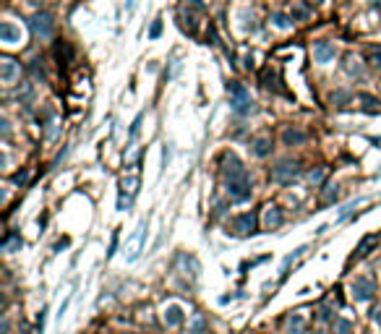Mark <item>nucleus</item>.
<instances>
[{
  "mask_svg": "<svg viewBox=\"0 0 381 334\" xmlns=\"http://www.w3.org/2000/svg\"><path fill=\"white\" fill-rule=\"evenodd\" d=\"M16 76H19V65L13 63V60L5 58L3 63H0V81H3V84H13V81H16Z\"/></svg>",
  "mask_w": 381,
  "mask_h": 334,
  "instance_id": "obj_11",
  "label": "nucleus"
},
{
  "mask_svg": "<svg viewBox=\"0 0 381 334\" xmlns=\"http://www.w3.org/2000/svg\"><path fill=\"white\" fill-rule=\"evenodd\" d=\"M272 151V139H266V136H261V139L254 141V154L256 157H266Z\"/></svg>",
  "mask_w": 381,
  "mask_h": 334,
  "instance_id": "obj_16",
  "label": "nucleus"
},
{
  "mask_svg": "<svg viewBox=\"0 0 381 334\" xmlns=\"http://www.w3.org/2000/svg\"><path fill=\"white\" fill-rule=\"evenodd\" d=\"M368 60H371V65L381 68V47H368Z\"/></svg>",
  "mask_w": 381,
  "mask_h": 334,
  "instance_id": "obj_23",
  "label": "nucleus"
},
{
  "mask_svg": "<svg viewBox=\"0 0 381 334\" xmlns=\"http://www.w3.org/2000/svg\"><path fill=\"white\" fill-rule=\"evenodd\" d=\"M165 324L167 326H180L183 324V308L178 303H172V306L165 308Z\"/></svg>",
  "mask_w": 381,
  "mask_h": 334,
  "instance_id": "obj_12",
  "label": "nucleus"
},
{
  "mask_svg": "<svg viewBox=\"0 0 381 334\" xmlns=\"http://www.w3.org/2000/svg\"><path fill=\"white\" fill-rule=\"evenodd\" d=\"M261 84L266 89H274V92H282V86H279V79L272 73V68H264L261 71Z\"/></svg>",
  "mask_w": 381,
  "mask_h": 334,
  "instance_id": "obj_14",
  "label": "nucleus"
},
{
  "mask_svg": "<svg viewBox=\"0 0 381 334\" xmlns=\"http://www.w3.org/2000/svg\"><path fill=\"white\" fill-rule=\"evenodd\" d=\"M227 94H230V104L233 110L238 112V115H248V112H254V100H251V94L246 92V86H243L240 81H230L227 84Z\"/></svg>",
  "mask_w": 381,
  "mask_h": 334,
  "instance_id": "obj_1",
  "label": "nucleus"
},
{
  "mask_svg": "<svg viewBox=\"0 0 381 334\" xmlns=\"http://www.w3.org/2000/svg\"><path fill=\"white\" fill-rule=\"evenodd\" d=\"M256 211H243V214H238L230 222V230L235 235H251V232H256Z\"/></svg>",
  "mask_w": 381,
  "mask_h": 334,
  "instance_id": "obj_5",
  "label": "nucleus"
},
{
  "mask_svg": "<svg viewBox=\"0 0 381 334\" xmlns=\"http://www.w3.org/2000/svg\"><path fill=\"white\" fill-rule=\"evenodd\" d=\"M298 175H300V165L290 162V159H285V162H279L277 167H272V180L279 186H290L293 180H298Z\"/></svg>",
  "mask_w": 381,
  "mask_h": 334,
  "instance_id": "obj_2",
  "label": "nucleus"
},
{
  "mask_svg": "<svg viewBox=\"0 0 381 334\" xmlns=\"http://www.w3.org/2000/svg\"><path fill=\"white\" fill-rule=\"evenodd\" d=\"M358 100L363 102L365 112H381V110H379V100H373L371 94H360V97H358Z\"/></svg>",
  "mask_w": 381,
  "mask_h": 334,
  "instance_id": "obj_20",
  "label": "nucleus"
},
{
  "mask_svg": "<svg viewBox=\"0 0 381 334\" xmlns=\"http://www.w3.org/2000/svg\"><path fill=\"white\" fill-rule=\"evenodd\" d=\"M29 26H32V32L37 37H47L52 34V19H50V13H34L32 21H29Z\"/></svg>",
  "mask_w": 381,
  "mask_h": 334,
  "instance_id": "obj_7",
  "label": "nucleus"
},
{
  "mask_svg": "<svg viewBox=\"0 0 381 334\" xmlns=\"http://www.w3.org/2000/svg\"><path fill=\"white\" fill-rule=\"evenodd\" d=\"M353 295L355 300H371L376 295V282L371 277H358L353 282Z\"/></svg>",
  "mask_w": 381,
  "mask_h": 334,
  "instance_id": "obj_6",
  "label": "nucleus"
},
{
  "mask_svg": "<svg viewBox=\"0 0 381 334\" xmlns=\"http://www.w3.org/2000/svg\"><path fill=\"white\" fill-rule=\"evenodd\" d=\"M222 175L225 180H240V178H248L246 175V167L233 151H225L222 154Z\"/></svg>",
  "mask_w": 381,
  "mask_h": 334,
  "instance_id": "obj_3",
  "label": "nucleus"
},
{
  "mask_svg": "<svg viewBox=\"0 0 381 334\" xmlns=\"http://www.w3.org/2000/svg\"><path fill=\"white\" fill-rule=\"evenodd\" d=\"M308 180H311V186H318V183L324 180V170H314V172L308 175Z\"/></svg>",
  "mask_w": 381,
  "mask_h": 334,
  "instance_id": "obj_26",
  "label": "nucleus"
},
{
  "mask_svg": "<svg viewBox=\"0 0 381 334\" xmlns=\"http://www.w3.org/2000/svg\"><path fill=\"white\" fill-rule=\"evenodd\" d=\"M337 199H339L337 186H326V188H324V193H321V201H318V204H321V207H326V204H334Z\"/></svg>",
  "mask_w": 381,
  "mask_h": 334,
  "instance_id": "obj_17",
  "label": "nucleus"
},
{
  "mask_svg": "<svg viewBox=\"0 0 381 334\" xmlns=\"http://www.w3.org/2000/svg\"><path fill=\"white\" fill-rule=\"evenodd\" d=\"M159 34H162V19H157L154 24H151V29H149V40H157Z\"/></svg>",
  "mask_w": 381,
  "mask_h": 334,
  "instance_id": "obj_24",
  "label": "nucleus"
},
{
  "mask_svg": "<svg viewBox=\"0 0 381 334\" xmlns=\"http://www.w3.org/2000/svg\"><path fill=\"white\" fill-rule=\"evenodd\" d=\"M225 191L230 196V201H248L251 199V183L248 178H240V180H225Z\"/></svg>",
  "mask_w": 381,
  "mask_h": 334,
  "instance_id": "obj_4",
  "label": "nucleus"
},
{
  "mask_svg": "<svg viewBox=\"0 0 381 334\" xmlns=\"http://www.w3.org/2000/svg\"><path fill=\"white\" fill-rule=\"evenodd\" d=\"M355 332V326L347 321V318H337L334 321V334H353Z\"/></svg>",
  "mask_w": 381,
  "mask_h": 334,
  "instance_id": "obj_19",
  "label": "nucleus"
},
{
  "mask_svg": "<svg viewBox=\"0 0 381 334\" xmlns=\"http://www.w3.org/2000/svg\"><path fill=\"white\" fill-rule=\"evenodd\" d=\"M26 180H29V172L26 170H19L16 175H13V183H16V186H24Z\"/></svg>",
  "mask_w": 381,
  "mask_h": 334,
  "instance_id": "obj_27",
  "label": "nucleus"
},
{
  "mask_svg": "<svg viewBox=\"0 0 381 334\" xmlns=\"http://www.w3.org/2000/svg\"><path fill=\"white\" fill-rule=\"evenodd\" d=\"M272 24L277 26V29H290L293 26V19L290 16H285V13H272Z\"/></svg>",
  "mask_w": 381,
  "mask_h": 334,
  "instance_id": "obj_18",
  "label": "nucleus"
},
{
  "mask_svg": "<svg viewBox=\"0 0 381 334\" xmlns=\"http://www.w3.org/2000/svg\"><path fill=\"white\" fill-rule=\"evenodd\" d=\"M308 3H316L318 5V3H324V0H308Z\"/></svg>",
  "mask_w": 381,
  "mask_h": 334,
  "instance_id": "obj_33",
  "label": "nucleus"
},
{
  "mask_svg": "<svg viewBox=\"0 0 381 334\" xmlns=\"http://www.w3.org/2000/svg\"><path fill=\"white\" fill-rule=\"evenodd\" d=\"M373 243H376V235H368V238H363V240H360V246H358V250H355V256H365Z\"/></svg>",
  "mask_w": 381,
  "mask_h": 334,
  "instance_id": "obj_22",
  "label": "nucleus"
},
{
  "mask_svg": "<svg viewBox=\"0 0 381 334\" xmlns=\"http://www.w3.org/2000/svg\"><path fill=\"white\" fill-rule=\"evenodd\" d=\"M19 246H21V238H8V240L3 243L5 250H13V248H19Z\"/></svg>",
  "mask_w": 381,
  "mask_h": 334,
  "instance_id": "obj_29",
  "label": "nucleus"
},
{
  "mask_svg": "<svg viewBox=\"0 0 381 334\" xmlns=\"http://www.w3.org/2000/svg\"><path fill=\"white\" fill-rule=\"evenodd\" d=\"M0 42H5V44L21 42V29L16 24H11V21H3L0 24Z\"/></svg>",
  "mask_w": 381,
  "mask_h": 334,
  "instance_id": "obj_9",
  "label": "nucleus"
},
{
  "mask_svg": "<svg viewBox=\"0 0 381 334\" xmlns=\"http://www.w3.org/2000/svg\"><path fill=\"white\" fill-rule=\"evenodd\" d=\"M207 318H204V316H196L193 318V324H190V334H204V332H207Z\"/></svg>",
  "mask_w": 381,
  "mask_h": 334,
  "instance_id": "obj_21",
  "label": "nucleus"
},
{
  "mask_svg": "<svg viewBox=\"0 0 381 334\" xmlns=\"http://www.w3.org/2000/svg\"><path fill=\"white\" fill-rule=\"evenodd\" d=\"M334 55H337V50H334L332 42H316L314 44V60L316 63H329V60H334Z\"/></svg>",
  "mask_w": 381,
  "mask_h": 334,
  "instance_id": "obj_8",
  "label": "nucleus"
},
{
  "mask_svg": "<svg viewBox=\"0 0 381 334\" xmlns=\"http://www.w3.org/2000/svg\"><path fill=\"white\" fill-rule=\"evenodd\" d=\"M306 139H308L306 131H300V128H295V125L282 131V144H285V146H300Z\"/></svg>",
  "mask_w": 381,
  "mask_h": 334,
  "instance_id": "obj_10",
  "label": "nucleus"
},
{
  "mask_svg": "<svg viewBox=\"0 0 381 334\" xmlns=\"http://www.w3.org/2000/svg\"><path fill=\"white\" fill-rule=\"evenodd\" d=\"M303 329H306V321H303L300 313H293L287 318V332L290 334H303Z\"/></svg>",
  "mask_w": 381,
  "mask_h": 334,
  "instance_id": "obj_15",
  "label": "nucleus"
},
{
  "mask_svg": "<svg viewBox=\"0 0 381 334\" xmlns=\"http://www.w3.org/2000/svg\"><path fill=\"white\" fill-rule=\"evenodd\" d=\"M139 125H141V115L136 118V120H133V125H131V139H133L136 133H139Z\"/></svg>",
  "mask_w": 381,
  "mask_h": 334,
  "instance_id": "obj_30",
  "label": "nucleus"
},
{
  "mask_svg": "<svg viewBox=\"0 0 381 334\" xmlns=\"http://www.w3.org/2000/svg\"><path fill=\"white\" fill-rule=\"evenodd\" d=\"M371 318H373V321H376V324L381 326V311H371Z\"/></svg>",
  "mask_w": 381,
  "mask_h": 334,
  "instance_id": "obj_32",
  "label": "nucleus"
},
{
  "mask_svg": "<svg viewBox=\"0 0 381 334\" xmlns=\"http://www.w3.org/2000/svg\"><path fill=\"white\" fill-rule=\"evenodd\" d=\"M282 219H285V217H282V209L269 207V209H266V219H264V222H266V230H277V227L282 225Z\"/></svg>",
  "mask_w": 381,
  "mask_h": 334,
  "instance_id": "obj_13",
  "label": "nucleus"
},
{
  "mask_svg": "<svg viewBox=\"0 0 381 334\" xmlns=\"http://www.w3.org/2000/svg\"><path fill=\"white\" fill-rule=\"evenodd\" d=\"M318 316H321V318H324V321H326V318H329V316H332V308H329V306H321V313H318Z\"/></svg>",
  "mask_w": 381,
  "mask_h": 334,
  "instance_id": "obj_31",
  "label": "nucleus"
},
{
  "mask_svg": "<svg viewBox=\"0 0 381 334\" xmlns=\"http://www.w3.org/2000/svg\"><path fill=\"white\" fill-rule=\"evenodd\" d=\"M293 19L295 21H306L308 19V8H306V5H298V8L293 11Z\"/></svg>",
  "mask_w": 381,
  "mask_h": 334,
  "instance_id": "obj_25",
  "label": "nucleus"
},
{
  "mask_svg": "<svg viewBox=\"0 0 381 334\" xmlns=\"http://www.w3.org/2000/svg\"><path fill=\"white\" fill-rule=\"evenodd\" d=\"M350 100V94L347 92H337V94H332V102L334 104H342V102H347Z\"/></svg>",
  "mask_w": 381,
  "mask_h": 334,
  "instance_id": "obj_28",
  "label": "nucleus"
}]
</instances>
